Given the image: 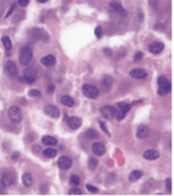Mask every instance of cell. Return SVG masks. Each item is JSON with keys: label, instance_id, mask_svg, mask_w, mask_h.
I'll use <instances>...</instances> for the list:
<instances>
[{"label": "cell", "instance_id": "6da1fadb", "mask_svg": "<svg viewBox=\"0 0 174 196\" xmlns=\"http://www.w3.org/2000/svg\"><path fill=\"white\" fill-rule=\"evenodd\" d=\"M158 89L157 93L161 96L167 95L171 91V84L169 80L164 76H161L157 80Z\"/></svg>", "mask_w": 174, "mask_h": 196}, {"label": "cell", "instance_id": "7a4b0ae2", "mask_svg": "<svg viewBox=\"0 0 174 196\" xmlns=\"http://www.w3.org/2000/svg\"><path fill=\"white\" fill-rule=\"evenodd\" d=\"M115 108V116L118 120L124 119L126 115L131 109L130 104L125 103L117 104Z\"/></svg>", "mask_w": 174, "mask_h": 196}, {"label": "cell", "instance_id": "3957f363", "mask_svg": "<svg viewBox=\"0 0 174 196\" xmlns=\"http://www.w3.org/2000/svg\"><path fill=\"white\" fill-rule=\"evenodd\" d=\"M9 119L14 123H19L23 119V113L21 109L17 106H12L8 112Z\"/></svg>", "mask_w": 174, "mask_h": 196}, {"label": "cell", "instance_id": "277c9868", "mask_svg": "<svg viewBox=\"0 0 174 196\" xmlns=\"http://www.w3.org/2000/svg\"><path fill=\"white\" fill-rule=\"evenodd\" d=\"M33 52L31 48L29 47H23L20 52L19 61L21 65H27L32 60Z\"/></svg>", "mask_w": 174, "mask_h": 196}, {"label": "cell", "instance_id": "5b68a950", "mask_svg": "<svg viewBox=\"0 0 174 196\" xmlns=\"http://www.w3.org/2000/svg\"><path fill=\"white\" fill-rule=\"evenodd\" d=\"M82 91L84 95L90 99H95L99 94L98 89L92 85H84L82 86Z\"/></svg>", "mask_w": 174, "mask_h": 196}, {"label": "cell", "instance_id": "8992f818", "mask_svg": "<svg viewBox=\"0 0 174 196\" xmlns=\"http://www.w3.org/2000/svg\"><path fill=\"white\" fill-rule=\"evenodd\" d=\"M37 74V70L35 68L32 67H28L25 70L23 80L25 82L27 83L28 84H32L36 81Z\"/></svg>", "mask_w": 174, "mask_h": 196}, {"label": "cell", "instance_id": "52a82bcc", "mask_svg": "<svg viewBox=\"0 0 174 196\" xmlns=\"http://www.w3.org/2000/svg\"><path fill=\"white\" fill-rule=\"evenodd\" d=\"M100 114L102 116L108 120H111L115 116V108L114 106H103L100 109Z\"/></svg>", "mask_w": 174, "mask_h": 196}, {"label": "cell", "instance_id": "ba28073f", "mask_svg": "<svg viewBox=\"0 0 174 196\" xmlns=\"http://www.w3.org/2000/svg\"><path fill=\"white\" fill-rule=\"evenodd\" d=\"M58 165L59 168L64 170L71 168L72 165L71 159L67 156H61L58 160Z\"/></svg>", "mask_w": 174, "mask_h": 196}, {"label": "cell", "instance_id": "9c48e42d", "mask_svg": "<svg viewBox=\"0 0 174 196\" xmlns=\"http://www.w3.org/2000/svg\"><path fill=\"white\" fill-rule=\"evenodd\" d=\"M164 47H165V45L163 42L155 41L149 45L148 50L152 54L157 55L161 53Z\"/></svg>", "mask_w": 174, "mask_h": 196}, {"label": "cell", "instance_id": "30bf717a", "mask_svg": "<svg viewBox=\"0 0 174 196\" xmlns=\"http://www.w3.org/2000/svg\"><path fill=\"white\" fill-rule=\"evenodd\" d=\"M5 70L6 74L11 77H14L17 74V68L15 64L11 61L6 62L5 66Z\"/></svg>", "mask_w": 174, "mask_h": 196}, {"label": "cell", "instance_id": "8fae6325", "mask_svg": "<svg viewBox=\"0 0 174 196\" xmlns=\"http://www.w3.org/2000/svg\"><path fill=\"white\" fill-rule=\"evenodd\" d=\"M44 112L49 116L54 119H57L60 116L59 109L54 105L49 104L45 106L44 108Z\"/></svg>", "mask_w": 174, "mask_h": 196}, {"label": "cell", "instance_id": "7c38bea8", "mask_svg": "<svg viewBox=\"0 0 174 196\" xmlns=\"http://www.w3.org/2000/svg\"><path fill=\"white\" fill-rule=\"evenodd\" d=\"M109 6L112 10L121 16L126 17L127 15V11L118 2H112L109 4Z\"/></svg>", "mask_w": 174, "mask_h": 196}, {"label": "cell", "instance_id": "4fadbf2b", "mask_svg": "<svg viewBox=\"0 0 174 196\" xmlns=\"http://www.w3.org/2000/svg\"><path fill=\"white\" fill-rule=\"evenodd\" d=\"M129 75L133 78L139 80L147 77L148 74L144 70L141 68H134L130 71Z\"/></svg>", "mask_w": 174, "mask_h": 196}, {"label": "cell", "instance_id": "5bb4252c", "mask_svg": "<svg viewBox=\"0 0 174 196\" xmlns=\"http://www.w3.org/2000/svg\"><path fill=\"white\" fill-rule=\"evenodd\" d=\"M14 183V178L12 175L8 173H6L2 176L0 179V183L4 187H8Z\"/></svg>", "mask_w": 174, "mask_h": 196}, {"label": "cell", "instance_id": "9a60e30c", "mask_svg": "<svg viewBox=\"0 0 174 196\" xmlns=\"http://www.w3.org/2000/svg\"><path fill=\"white\" fill-rule=\"evenodd\" d=\"M67 123L70 128L72 130H77L82 125V120L78 117H71L68 118Z\"/></svg>", "mask_w": 174, "mask_h": 196}, {"label": "cell", "instance_id": "2e32d148", "mask_svg": "<svg viewBox=\"0 0 174 196\" xmlns=\"http://www.w3.org/2000/svg\"><path fill=\"white\" fill-rule=\"evenodd\" d=\"M92 151L98 156H102L106 153V147L102 143L95 142L92 145Z\"/></svg>", "mask_w": 174, "mask_h": 196}, {"label": "cell", "instance_id": "e0dca14e", "mask_svg": "<svg viewBox=\"0 0 174 196\" xmlns=\"http://www.w3.org/2000/svg\"><path fill=\"white\" fill-rule=\"evenodd\" d=\"M150 130L148 127L145 125H141L138 127L136 132L137 137L139 139H145L149 136Z\"/></svg>", "mask_w": 174, "mask_h": 196}, {"label": "cell", "instance_id": "ac0fdd59", "mask_svg": "<svg viewBox=\"0 0 174 196\" xmlns=\"http://www.w3.org/2000/svg\"><path fill=\"white\" fill-rule=\"evenodd\" d=\"M160 154L156 150H148L144 153V157L145 160H153L159 158Z\"/></svg>", "mask_w": 174, "mask_h": 196}, {"label": "cell", "instance_id": "d6986e66", "mask_svg": "<svg viewBox=\"0 0 174 196\" xmlns=\"http://www.w3.org/2000/svg\"><path fill=\"white\" fill-rule=\"evenodd\" d=\"M41 63L45 66H51L55 65L56 62V58L52 55H49L43 58L41 60Z\"/></svg>", "mask_w": 174, "mask_h": 196}, {"label": "cell", "instance_id": "ffe728a7", "mask_svg": "<svg viewBox=\"0 0 174 196\" xmlns=\"http://www.w3.org/2000/svg\"><path fill=\"white\" fill-rule=\"evenodd\" d=\"M42 142L47 146H55L57 144V140L51 136H45L42 138Z\"/></svg>", "mask_w": 174, "mask_h": 196}, {"label": "cell", "instance_id": "44dd1931", "mask_svg": "<svg viewBox=\"0 0 174 196\" xmlns=\"http://www.w3.org/2000/svg\"><path fill=\"white\" fill-rule=\"evenodd\" d=\"M21 180H22L23 184L26 187H30L33 184V178H32V175L29 173L24 174L21 177Z\"/></svg>", "mask_w": 174, "mask_h": 196}, {"label": "cell", "instance_id": "7402d4cb", "mask_svg": "<svg viewBox=\"0 0 174 196\" xmlns=\"http://www.w3.org/2000/svg\"><path fill=\"white\" fill-rule=\"evenodd\" d=\"M61 102L64 106L68 107H73L75 104V101L72 97L68 95H64L61 98Z\"/></svg>", "mask_w": 174, "mask_h": 196}, {"label": "cell", "instance_id": "603a6c76", "mask_svg": "<svg viewBox=\"0 0 174 196\" xmlns=\"http://www.w3.org/2000/svg\"><path fill=\"white\" fill-rule=\"evenodd\" d=\"M142 174H143L142 172L141 171H133L129 175V181L132 183L137 181L139 179L142 177Z\"/></svg>", "mask_w": 174, "mask_h": 196}, {"label": "cell", "instance_id": "cb8c5ba5", "mask_svg": "<svg viewBox=\"0 0 174 196\" xmlns=\"http://www.w3.org/2000/svg\"><path fill=\"white\" fill-rule=\"evenodd\" d=\"M43 154L48 158H54L57 156V151L53 148H47L43 151Z\"/></svg>", "mask_w": 174, "mask_h": 196}, {"label": "cell", "instance_id": "d4e9b609", "mask_svg": "<svg viewBox=\"0 0 174 196\" xmlns=\"http://www.w3.org/2000/svg\"><path fill=\"white\" fill-rule=\"evenodd\" d=\"M1 40L5 48L7 51H9L11 48H12V42H11V41L9 37L7 36H3Z\"/></svg>", "mask_w": 174, "mask_h": 196}, {"label": "cell", "instance_id": "484cf974", "mask_svg": "<svg viewBox=\"0 0 174 196\" xmlns=\"http://www.w3.org/2000/svg\"><path fill=\"white\" fill-rule=\"evenodd\" d=\"M70 183L73 186H79L80 183V178L78 175H72L70 178Z\"/></svg>", "mask_w": 174, "mask_h": 196}, {"label": "cell", "instance_id": "4316f807", "mask_svg": "<svg viewBox=\"0 0 174 196\" xmlns=\"http://www.w3.org/2000/svg\"><path fill=\"white\" fill-rule=\"evenodd\" d=\"M28 95L32 97H41V92L37 89H32L28 92Z\"/></svg>", "mask_w": 174, "mask_h": 196}, {"label": "cell", "instance_id": "83f0119b", "mask_svg": "<svg viewBox=\"0 0 174 196\" xmlns=\"http://www.w3.org/2000/svg\"><path fill=\"white\" fill-rule=\"evenodd\" d=\"M98 164V161L95 158H91L88 161V166L91 170H94L97 167Z\"/></svg>", "mask_w": 174, "mask_h": 196}, {"label": "cell", "instance_id": "f1b7e54d", "mask_svg": "<svg viewBox=\"0 0 174 196\" xmlns=\"http://www.w3.org/2000/svg\"><path fill=\"white\" fill-rule=\"evenodd\" d=\"M94 33H95V35L97 38L100 39V38H101L102 34H103V31H102V28L101 26H97V27L95 28V29Z\"/></svg>", "mask_w": 174, "mask_h": 196}, {"label": "cell", "instance_id": "f546056e", "mask_svg": "<svg viewBox=\"0 0 174 196\" xmlns=\"http://www.w3.org/2000/svg\"><path fill=\"white\" fill-rule=\"evenodd\" d=\"M112 83V78L110 77V76H106L103 80V83L104 86H110Z\"/></svg>", "mask_w": 174, "mask_h": 196}, {"label": "cell", "instance_id": "4dcf8cb0", "mask_svg": "<svg viewBox=\"0 0 174 196\" xmlns=\"http://www.w3.org/2000/svg\"><path fill=\"white\" fill-rule=\"evenodd\" d=\"M86 187H87V190L91 193H98L99 192L98 189L97 187H95L94 186H91V185H90V184H87Z\"/></svg>", "mask_w": 174, "mask_h": 196}, {"label": "cell", "instance_id": "1f68e13d", "mask_svg": "<svg viewBox=\"0 0 174 196\" xmlns=\"http://www.w3.org/2000/svg\"><path fill=\"white\" fill-rule=\"evenodd\" d=\"M82 192L78 189H72L69 191L68 194L71 195H82Z\"/></svg>", "mask_w": 174, "mask_h": 196}, {"label": "cell", "instance_id": "d6a6232c", "mask_svg": "<svg viewBox=\"0 0 174 196\" xmlns=\"http://www.w3.org/2000/svg\"><path fill=\"white\" fill-rule=\"evenodd\" d=\"M165 185L167 189L169 192H171L172 191V182L171 179L170 178H167L165 180Z\"/></svg>", "mask_w": 174, "mask_h": 196}, {"label": "cell", "instance_id": "836d02e7", "mask_svg": "<svg viewBox=\"0 0 174 196\" xmlns=\"http://www.w3.org/2000/svg\"><path fill=\"white\" fill-rule=\"evenodd\" d=\"M144 56V54L141 52V51H138L137 53H135L134 56L135 60L139 61L141 59H142Z\"/></svg>", "mask_w": 174, "mask_h": 196}, {"label": "cell", "instance_id": "e575fe53", "mask_svg": "<svg viewBox=\"0 0 174 196\" xmlns=\"http://www.w3.org/2000/svg\"><path fill=\"white\" fill-rule=\"evenodd\" d=\"M30 0H18V4L21 7H26L29 4Z\"/></svg>", "mask_w": 174, "mask_h": 196}, {"label": "cell", "instance_id": "d590c367", "mask_svg": "<svg viewBox=\"0 0 174 196\" xmlns=\"http://www.w3.org/2000/svg\"><path fill=\"white\" fill-rule=\"evenodd\" d=\"M15 7H16V4H15L12 5L9 11H8L7 13L6 14V16H5V18L8 17L12 14V12H14V10L15 9Z\"/></svg>", "mask_w": 174, "mask_h": 196}, {"label": "cell", "instance_id": "8d00e7d4", "mask_svg": "<svg viewBox=\"0 0 174 196\" xmlns=\"http://www.w3.org/2000/svg\"><path fill=\"white\" fill-rule=\"evenodd\" d=\"M88 137L91 138H94L96 136V133L94 130H88L87 134Z\"/></svg>", "mask_w": 174, "mask_h": 196}, {"label": "cell", "instance_id": "74e56055", "mask_svg": "<svg viewBox=\"0 0 174 196\" xmlns=\"http://www.w3.org/2000/svg\"><path fill=\"white\" fill-rule=\"evenodd\" d=\"M55 89V87L54 85H50L47 88V92L49 94L53 93L54 92Z\"/></svg>", "mask_w": 174, "mask_h": 196}, {"label": "cell", "instance_id": "f35d334b", "mask_svg": "<svg viewBox=\"0 0 174 196\" xmlns=\"http://www.w3.org/2000/svg\"><path fill=\"white\" fill-rule=\"evenodd\" d=\"M104 53L106 56H110L112 54V50L110 48H105L104 50Z\"/></svg>", "mask_w": 174, "mask_h": 196}, {"label": "cell", "instance_id": "ab89813d", "mask_svg": "<svg viewBox=\"0 0 174 196\" xmlns=\"http://www.w3.org/2000/svg\"><path fill=\"white\" fill-rule=\"evenodd\" d=\"M100 126L101 127L102 129L103 130V131L104 133H106V134H109V132L108 131L106 126H105L104 124L103 123V122L100 121Z\"/></svg>", "mask_w": 174, "mask_h": 196}, {"label": "cell", "instance_id": "60d3db41", "mask_svg": "<svg viewBox=\"0 0 174 196\" xmlns=\"http://www.w3.org/2000/svg\"><path fill=\"white\" fill-rule=\"evenodd\" d=\"M19 156H20V153H19L18 152H16V153H14V154H12V160H17V159L18 158Z\"/></svg>", "mask_w": 174, "mask_h": 196}, {"label": "cell", "instance_id": "b9f144b4", "mask_svg": "<svg viewBox=\"0 0 174 196\" xmlns=\"http://www.w3.org/2000/svg\"><path fill=\"white\" fill-rule=\"evenodd\" d=\"M33 148L34 149V150L35 151H39L41 150V147L38 145H36L35 146L33 147Z\"/></svg>", "mask_w": 174, "mask_h": 196}, {"label": "cell", "instance_id": "7bdbcfd3", "mask_svg": "<svg viewBox=\"0 0 174 196\" xmlns=\"http://www.w3.org/2000/svg\"><path fill=\"white\" fill-rule=\"evenodd\" d=\"M37 1L40 3H46L48 1V0H37Z\"/></svg>", "mask_w": 174, "mask_h": 196}]
</instances>
